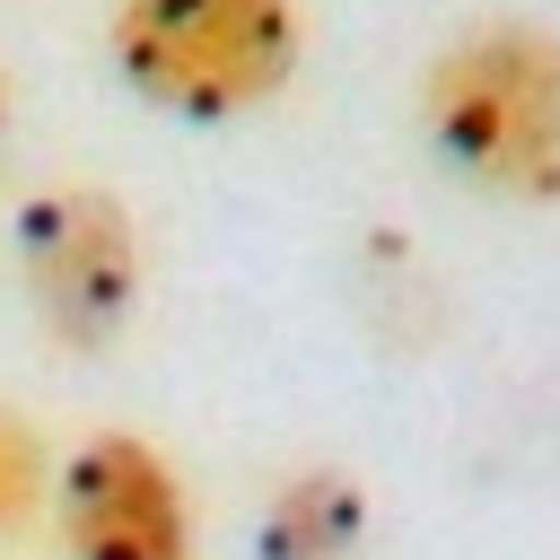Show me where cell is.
<instances>
[{
  "label": "cell",
  "instance_id": "cell-1",
  "mask_svg": "<svg viewBox=\"0 0 560 560\" xmlns=\"http://www.w3.org/2000/svg\"><path fill=\"white\" fill-rule=\"evenodd\" d=\"M420 122L455 175L499 201H560V35L525 18H490L455 35L420 79Z\"/></svg>",
  "mask_w": 560,
  "mask_h": 560
},
{
  "label": "cell",
  "instance_id": "cell-2",
  "mask_svg": "<svg viewBox=\"0 0 560 560\" xmlns=\"http://www.w3.org/2000/svg\"><path fill=\"white\" fill-rule=\"evenodd\" d=\"M114 70L175 122H236L298 70V0H122Z\"/></svg>",
  "mask_w": 560,
  "mask_h": 560
},
{
  "label": "cell",
  "instance_id": "cell-3",
  "mask_svg": "<svg viewBox=\"0 0 560 560\" xmlns=\"http://www.w3.org/2000/svg\"><path fill=\"white\" fill-rule=\"evenodd\" d=\"M35 324L61 350H105L140 306V228L105 184H52L9 228Z\"/></svg>",
  "mask_w": 560,
  "mask_h": 560
},
{
  "label": "cell",
  "instance_id": "cell-4",
  "mask_svg": "<svg viewBox=\"0 0 560 560\" xmlns=\"http://www.w3.org/2000/svg\"><path fill=\"white\" fill-rule=\"evenodd\" d=\"M52 508L70 560H192V499L175 464L131 429L79 438L52 481Z\"/></svg>",
  "mask_w": 560,
  "mask_h": 560
},
{
  "label": "cell",
  "instance_id": "cell-5",
  "mask_svg": "<svg viewBox=\"0 0 560 560\" xmlns=\"http://www.w3.org/2000/svg\"><path fill=\"white\" fill-rule=\"evenodd\" d=\"M368 534V499L341 464H306L262 508V560H350Z\"/></svg>",
  "mask_w": 560,
  "mask_h": 560
},
{
  "label": "cell",
  "instance_id": "cell-6",
  "mask_svg": "<svg viewBox=\"0 0 560 560\" xmlns=\"http://www.w3.org/2000/svg\"><path fill=\"white\" fill-rule=\"evenodd\" d=\"M52 490V464H44V438L0 402V534H18L35 516V499Z\"/></svg>",
  "mask_w": 560,
  "mask_h": 560
},
{
  "label": "cell",
  "instance_id": "cell-7",
  "mask_svg": "<svg viewBox=\"0 0 560 560\" xmlns=\"http://www.w3.org/2000/svg\"><path fill=\"white\" fill-rule=\"evenodd\" d=\"M0 122H9V96H0Z\"/></svg>",
  "mask_w": 560,
  "mask_h": 560
}]
</instances>
